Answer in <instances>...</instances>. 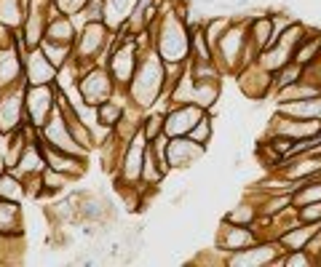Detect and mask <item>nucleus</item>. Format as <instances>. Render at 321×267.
<instances>
[{"label": "nucleus", "instance_id": "f257e3e1", "mask_svg": "<svg viewBox=\"0 0 321 267\" xmlns=\"http://www.w3.org/2000/svg\"><path fill=\"white\" fill-rule=\"evenodd\" d=\"M126 96H129L131 104H137L145 112L153 110L166 96V62L153 48L147 30H145V43L139 48V62H137L134 78H131L129 88H126Z\"/></svg>", "mask_w": 321, "mask_h": 267}, {"label": "nucleus", "instance_id": "f03ea898", "mask_svg": "<svg viewBox=\"0 0 321 267\" xmlns=\"http://www.w3.org/2000/svg\"><path fill=\"white\" fill-rule=\"evenodd\" d=\"M246 21H249V14H246V11L233 14V24L228 27V32L220 38V43L214 45V62L220 64L222 75H228V78H236L246 64L257 62L254 48L249 45Z\"/></svg>", "mask_w": 321, "mask_h": 267}, {"label": "nucleus", "instance_id": "7ed1b4c3", "mask_svg": "<svg viewBox=\"0 0 321 267\" xmlns=\"http://www.w3.org/2000/svg\"><path fill=\"white\" fill-rule=\"evenodd\" d=\"M113 38H115V32H113L102 19L89 21V24L80 27L75 43H72V59L78 62L80 70L96 64V62H105Z\"/></svg>", "mask_w": 321, "mask_h": 267}, {"label": "nucleus", "instance_id": "20e7f679", "mask_svg": "<svg viewBox=\"0 0 321 267\" xmlns=\"http://www.w3.org/2000/svg\"><path fill=\"white\" fill-rule=\"evenodd\" d=\"M147 144H150V139L145 136V131H142V126H139V131L129 139V147H126V152H123L120 168L113 174V190H115V192L123 190V187H137V185H139Z\"/></svg>", "mask_w": 321, "mask_h": 267}, {"label": "nucleus", "instance_id": "39448f33", "mask_svg": "<svg viewBox=\"0 0 321 267\" xmlns=\"http://www.w3.org/2000/svg\"><path fill=\"white\" fill-rule=\"evenodd\" d=\"M78 91L80 96H83L86 104H102L105 99H110V96L118 94V86L115 81H113L110 70H107L105 62H96V64L86 67V70H80L78 75Z\"/></svg>", "mask_w": 321, "mask_h": 267}, {"label": "nucleus", "instance_id": "423d86ee", "mask_svg": "<svg viewBox=\"0 0 321 267\" xmlns=\"http://www.w3.org/2000/svg\"><path fill=\"white\" fill-rule=\"evenodd\" d=\"M35 131H38V136L43 142H48V144L59 147V150H65V152L89 155V152L75 142V136H72V131H70V123H67V115H65V110L59 107V102H56V110L48 115V121H46L40 128H35Z\"/></svg>", "mask_w": 321, "mask_h": 267}, {"label": "nucleus", "instance_id": "0eeeda50", "mask_svg": "<svg viewBox=\"0 0 321 267\" xmlns=\"http://www.w3.org/2000/svg\"><path fill=\"white\" fill-rule=\"evenodd\" d=\"M24 88H5L0 91V134H14L27 123V104H24Z\"/></svg>", "mask_w": 321, "mask_h": 267}, {"label": "nucleus", "instance_id": "6e6552de", "mask_svg": "<svg viewBox=\"0 0 321 267\" xmlns=\"http://www.w3.org/2000/svg\"><path fill=\"white\" fill-rule=\"evenodd\" d=\"M24 104H27V123L32 128H40L48 115L56 110V83L46 86H27L24 91Z\"/></svg>", "mask_w": 321, "mask_h": 267}, {"label": "nucleus", "instance_id": "1a4fd4ad", "mask_svg": "<svg viewBox=\"0 0 321 267\" xmlns=\"http://www.w3.org/2000/svg\"><path fill=\"white\" fill-rule=\"evenodd\" d=\"M204 115H206V110L193 104V102H174L163 112V134L166 136H187Z\"/></svg>", "mask_w": 321, "mask_h": 267}, {"label": "nucleus", "instance_id": "9d476101", "mask_svg": "<svg viewBox=\"0 0 321 267\" xmlns=\"http://www.w3.org/2000/svg\"><path fill=\"white\" fill-rule=\"evenodd\" d=\"M281 243L278 241H257L254 246L241 248V251L225 254L228 267H271L273 259L281 257Z\"/></svg>", "mask_w": 321, "mask_h": 267}, {"label": "nucleus", "instance_id": "9b49d317", "mask_svg": "<svg viewBox=\"0 0 321 267\" xmlns=\"http://www.w3.org/2000/svg\"><path fill=\"white\" fill-rule=\"evenodd\" d=\"M260 241L252 225H236V222H220V230H217V241H214V248L225 257V254H233V251H241V248H249Z\"/></svg>", "mask_w": 321, "mask_h": 267}, {"label": "nucleus", "instance_id": "f8f14e48", "mask_svg": "<svg viewBox=\"0 0 321 267\" xmlns=\"http://www.w3.org/2000/svg\"><path fill=\"white\" fill-rule=\"evenodd\" d=\"M238 91L246 96V99H268L273 96V72H268L265 67H260L257 62L246 64L244 70L236 75Z\"/></svg>", "mask_w": 321, "mask_h": 267}, {"label": "nucleus", "instance_id": "ddd939ff", "mask_svg": "<svg viewBox=\"0 0 321 267\" xmlns=\"http://www.w3.org/2000/svg\"><path fill=\"white\" fill-rule=\"evenodd\" d=\"M206 144H198L190 136H171L169 150H166V161H169L171 171H182V168L196 166L198 161H204Z\"/></svg>", "mask_w": 321, "mask_h": 267}, {"label": "nucleus", "instance_id": "4468645a", "mask_svg": "<svg viewBox=\"0 0 321 267\" xmlns=\"http://www.w3.org/2000/svg\"><path fill=\"white\" fill-rule=\"evenodd\" d=\"M24 54L16 48V43L0 48V91L5 88H24Z\"/></svg>", "mask_w": 321, "mask_h": 267}, {"label": "nucleus", "instance_id": "2eb2a0df", "mask_svg": "<svg viewBox=\"0 0 321 267\" xmlns=\"http://www.w3.org/2000/svg\"><path fill=\"white\" fill-rule=\"evenodd\" d=\"M24 78L27 86H46V83L56 81V67L48 62V56L43 54L40 45L24 54Z\"/></svg>", "mask_w": 321, "mask_h": 267}, {"label": "nucleus", "instance_id": "dca6fc26", "mask_svg": "<svg viewBox=\"0 0 321 267\" xmlns=\"http://www.w3.org/2000/svg\"><path fill=\"white\" fill-rule=\"evenodd\" d=\"M0 235H5V238H24L27 235L24 208H22L19 201L0 198Z\"/></svg>", "mask_w": 321, "mask_h": 267}, {"label": "nucleus", "instance_id": "f3484780", "mask_svg": "<svg viewBox=\"0 0 321 267\" xmlns=\"http://www.w3.org/2000/svg\"><path fill=\"white\" fill-rule=\"evenodd\" d=\"M43 168H46V158H43L40 139H38V131H35V136L27 142V147H24V152H22L19 163H16L11 171H14L16 177H22V179H32V177H40Z\"/></svg>", "mask_w": 321, "mask_h": 267}, {"label": "nucleus", "instance_id": "a211bd4d", "mask_svg": "<svg viewBox=\"0 0 321 267\" xmlns=\"http://www.w3.org/2000/svg\"><path fill=\"white\" fill-rule=\"evenodd\" d=\"M321 225H311V222H300L295 227H289V230H284L276 241L281 243V251H297V248H308V243H311V238L319 232Z\"/></svg>", "mask_w": 321, "mask_h": 267}, {"label": "nucleus", "instance_id": "6ab92c4d", "mask_svg": "<svg viewBox=\"0 0 321 267\" xmlns=\"http://www.w3.org/2000/svg\"><path fill=\"white\" fill-rule=\"evenodd\" d=\"M319 56H321V27L308 24V35L302 38V43L295 48L292 62H297L300 67H305V64H311V62H316Z\"/></svg>", "mask_w": 321, "mask_h": 267}, {"label": "nucleus", "instance_id": "aec40b11", "mask_svg": "<svg viewBox=\"0 0 321 267\" xmlns=\"http://www.w3.org/2000/svg\"><path fill=\"white\" fill-rule=\"evenodd\" d=\"M46 38H51V41H59V43H75V38H78V27H75V21H72V16H70V14L48 16Z\"/></svg>", "mask_w": 321, "mask_h": 267}, {"label": "nucleus", "instance_id": "412c9836", "mask_svg": "<svg viewBox=\"0 0 321 267\" xmlns=\"http://www.w3.org/2000/svg\"><path fill=\"white\" fill-rule=\"evenodd\" d=\"M40 182H43V192H40V198H56L59 192H65L70 185H75V179H72L70 174L56 171V168H51V166L43 168Z\"/></svg>", "mask_w": 321, "mask_h": 267}, {"label": "nucleus", "instance_id": "4be33fe9", "mask_svg": "<svg viewBox=\"0 0 321 267\" xmlns=\"http://www.w3.org/2000/svg\"><path fill=\"white\" fill-rule=\"evenodd\" d=\"M27 8H30V0H0V24L19 30L27 19Z\"/></svg>", "mask_w": 321, "mask_h": 267}, {"label": "nucleus", "instance_id": "5701e85b", "mask_svg": "<svg viewBox=\"0 0 321 267\" xmlns=\"http://www.w3.org/2000/svg\"><path fill=\"white\" fill-rule=\"evenodd\" d=\"M319 94H321V88H319V86H313V83H308V81H302V78H300V81L289 83V86L273 91V99H276V104H281V102L311 99V96H319Z\"/></svg>", "mask_w": 321, "mask_h": 267}, {"label": "nucleus", "instance_id": "b1692460", "mask_svg": "<svg viewBox=\"0 0 321 267\" xmlns=\"http://www.w3.org/2000/svg\"><path fill=\"white\" fill-rule=\"evenodd\" d=\"M233 24V14H211L204 19V24H201V30H204L206 41H209V45L214 48L217 43H220V38L228 32V27Z\"/></svg>", "mask_w": 321, "mask_h": 267}, {"label": "nucleus", "instance_id": "393cba45", "mask_svg": "<svg viewBox=\"0 0 321 267\" xmlns=\"http://www.w3.org/2000/svg\"><path fill=\"white\" fill-rule=\"evenodd\" d=\"M0 198H5V201H24L27 198V185L22 177H16L11 168H5L3 174H0Z\"/></svg>", "mask_w": 321, "mask_h": 267}, {"label": "nucleus", "instance_id": "a878e982", "mask_svg": "<svg viewBox=\"0 0 321 267\" xmlns=\"http://www.w3.org/2000/svg\"><path fill=\"white\" fill-rule=\"evenodd\" d=\"M225 222H236V225H254L257 219H260V208H257V203L252 201L249 195H244V201L238 203V206H233L230 211H225Z\"/></svg>", "mask_w": 321, "mask_h": 267}, {"label": "nucleus", "instance_id": "bb28decb", "mask_svg": "<svg viewBox=\"0 0 321 267\" xmlns=\"http://www.w3.org/2000/svg\"><path fill=\"white\" fill-rule=\"evenodd\" d=\"M40 48H43V54L48 56V62L56 67V70L65 67L67 62L72 59V43H59V41H51V38H43Z\"/></svg>", "mask_w": 321, "mask_h": 267}, {"label": "nucleus", "instance_id": "cd10ccee", "mask_svg": "<svg viewBox=\"0 0 321 267\" xmlns=\"http://www.w3.org/2000/svg\"><path fill=\"white\" fill-rule=\"evenodd\" d=\"M321 201V177H311L305 182H300L295 192H292V203L295 206H305V203Z\"/></svg>", "mask_w": 321, "mask_h": 267}, {"label": "nucleus", "instance_id": "c85d7f7f", "mask_svg": "<svg viewBox=\"0 0 321 267\" xmlns=\"http://www.w3.org/2000/svg\"><path fill=\"white\" fill-rule=\"evenodd\" d=\"M190 59H214V48L209 45L201 27L190 32Z\"/></svg>", "mask_w": 321, "mask_h": 267}, {"label": "nucleus", "instance_id": "c756f323", "mask_svg": "<svg viewBox=\"0 0 321 267\" xmlns=\"http://www.w3.org/2000/svg\"><path fill=\"white\" fill-rule=\"evenodd\" d=\"M187 136H190V139H196L198 144H206V147H209V142L214 139V115H211V112H206V115L201 118L196 126H193V131L187 134Z\"/></svg>", "mask_w": 321, "mask_h": 267}, {"label": "nucleus", "instance_id": "7c9ffc66", "mask_svg": "<svg viewBox=\"0 0 321 267\" xmlns=\"http://www.w3.org/2000/svg\"><path fill=\"white\" fill-rule=\"evenodd\" d=\"M300 78H302V67L297 64V62H289V64H284L278 72H273V91L289 86V83L300 81Z\"/></svg>", "mask_w": 321, "mask_h": 267}, {"label": "nucleus", "instance_id": "2f4dec72", "mask_svg": "<svg viewBox=\"0 0 321 267\" xmlns=\"http://www.w3.org/2000/svg\"><path fill=\"white\" fill-rule=\"evenodd\" d=\"M142 131H145L147 139H156L158 134H163V112L158 110H147L145 115H142Z\"/></svg>", "mask_w": 321, "mask_h": 267}, {"label": "nucleus", "instance_id": "473e14b6", "mask_svg": "<svg viewBox=\"0 0 321 267\" xmlns=\"http://www.w3.org/2000/svg\"><path fill=\"white\" fill-rule=\"evenodd\" d=\"M297 211H300V222L321 225V201L305 203V206H297Z\"/></svg>", "mask_w": 321, "mask_h": 267}, {"label": "nucleus", "instance_id": "72a5a7b5", "mask_svg": "<svg viewBox=\"0 0 321 267\" xmlns=\"http://www.w3.org/2000/svg\"><path fill=\"white\" fill-rule=\"evenodd\" d=\"M302 81H308V83H313V86L321 88V56L316 62H311V64L302 67Z\"/></svg>", "mask_w": 321, "mask_h": 267}, {"label": "nucleus", "instance_id": "f704fd0d", "mask_svg": "<svg viewBox=\"0 0 321 267\" xmlns=\"http://www.w3.org/2000/svg\"><path fill=\"white\" fill-rule=\"evenodd\" d=\"M91 0H54V5L62 11V14H75V11L86 8Z\"/></svg>", "mask_w": 321, "mask_h": 267}, {"label": "nucleus", "instance_id": "c9c22d12", "mask_svg": "<svg viewBox=\"0 0 321 267\" xmlns=\"http://www.w3.org/2000/svg\"><path fill=\"white\" fill-rule=\"evenodd\" d=\"M3 171H5V161L0 158V174H3Z\"/></svg>", "mask_w": 321, "mask_h": 267}, {"label": "nucleus", "instance_id": "e433bc0d", "mask_svg": "<svg viewBox=\"0 0 321 267\" xmlns=\"http://www.w3.org/2000/svg\"><path fill=\"white\" fill-rule=\"evenodd\" d=\"M319 267H321V254H319Z\"/></svg>", "mask_w": 321, "mask_h": 267}, {"label": "nucleus", "instance_id": "4c0bfd02", "mask_svg": "<svg viewBox=\"0 0 321 267\" xmlns=\"http://www.w3.org/2000/svg\"><path fill=\"white\" fill-rule=\"evenodd\" d=\"M319 177H321V174H319Z\"/></svg>", "mask_w": 321, "mask_h": 267}]
</instances>
